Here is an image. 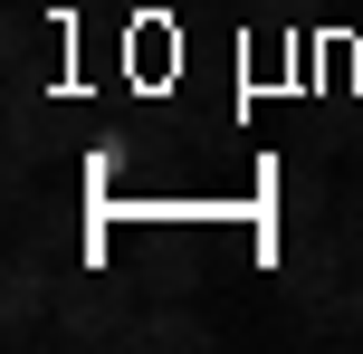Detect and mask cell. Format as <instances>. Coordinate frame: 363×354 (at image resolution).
<instances>
[{"label":"cell","mask_w":363,"mask_h":354,"mask_svg":"<svg viewBox=\"0 0 363 354\" xmlns=\"http://www.w3.org/2000/svg\"><path fill=\"white\" fill-rule=\"evenodd\" d=\"M345 278H354V240H345L335 221L277 230V287H287V306H296V336H325V316H335V297H345Z\"/></svg>","instance_id":"6da1fadb"},{"label":"cell","mask_w":363,"mask_h":354,"mask_svg":"<svg viewBox=\"0 0 363 354\" xmlns=\"http://www.w3.org/2000/svg\"><path fill=\"white\" fill-rule=\"evenodd\" d=\"M134 336H144L134 287H115V278H96V268H77V287L57 297V316H48V345H77V354H134Z\"/></svg>","instance_id":"7a4b0ae2"},{"label":"cell","mask_w":363,"mask_h":354,"mask_svg":"<svg viewBox=\"0 0 363 354\" xmlns=\"http://www.w3.org/2000/svg\"><path fill=\"white\" fill-rule=\"evenodd\" d=\"M57 249H10V287H0V316H10V345H38L57 316Z\"/></svg>","instance_id":"3957f363"},{"label":"cell","mask_w":363,"mask_h":354,"mask_svg":"<svg viewBox=\"0 0 363 354\" xmlns=\"http://www.w3.org/2000/svg\"><path fill=\"white\" fill-rule=\"evenodd\" d=\"M48 153H57V96H38L29 77V87H10V182H38Z\"/></svg>","instance_id":"277c9868"},{"label":"cell","mask_w":363,"mask_h":354,"mask_svg":"<svg viewBox=\"0 0 363 354\" xmlns=\"http://www.w3.org/2000/svg\"><path fill=\"white\" fill-rule=\"evenodd\" d=\"M201 345H211V316H191V306H144L134 354H201Z\"/></svg>","instance_id":"5b68a950"},{"label":"cell","mask_w":363,"mask_h":354,"mask_svg":"<svg viewBox=\"0 0 363 354\" xmlns=\"http://www.w3.org/2000/svg\"><path fill=\"white\" fill-rule=\"evenodd\" d=\"M325 336H354V345H363V259H354V278H345V297H335V316H325Z\"/></svg>","instance_id":"8992f818"},{"label":"cell","mask_w":363,"mask_h":354,"mask_svg":"<svg viewBox=\"0 0 363 354\" xmlns=\"http://www.w3.org/2000/svg\"><path fill=\"white\" fill-rule=\"evenodd\" d=\"M335 230H345V240H354V259H363V182L335 192Z\"/></svg>","instance_id":"52a82bcc"},{"label":"cell","mask_w":363,"mask_h":354,"mask_svg":"<svg viewBox=\"0 0 363 354\" xmlns=\"http://www.w3.org/2000/svg\"><path fill=\"white\" fill-rule=\"evenodd\" d=\"M354 153H363V125H354Z\"/></svg>","instance_id":"ba28073f"}]
</instances>
